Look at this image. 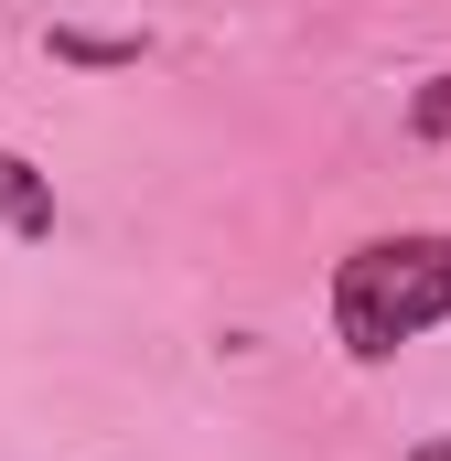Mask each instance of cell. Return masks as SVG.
<instances>
[{
    "label": "cell",
    "mask_w": 451,
    "mask_h": 461,
    "mask_svg": "<svg viewBox=\"0 0 451 461\" xmlns=\"http://www.w3.org/2000/svg\"><path fill=\"white\" fill-rule=\"evenodd\" d=\"M409 129H419V140H451V76H430V86L409 97Z\"/></svg>",
    "instance_id": "obj_4"
},
{
    "label": "cell",
    "mask_w": 451,
    "mask_h": 461,
    "mask_svg": "<svg viewBox=\"0 0 451 461\" xmlns=\"http://www.w3.org/2000/svg\"><path fill=\"white\" fill-rule=\"evenodd\" d=\"M54 54H65V65H97V76L140 65V43H129V32H76V22H54Z\"/></svg>",
    "instance_id": "obj_3"
},
{
    "label": "cell",
    "mask_w": 451,
    "mask_h": 461,
    "mask_svg": "<svg viewBox=\"0 0 451 461\" xmlns=\"http://www.w3.org/2000/svg\"><path fill=\"white\" fill-rule=\"evenodd\" d=\"M0 226L22 236V247H43V236H54V183H43L22 150H0Z\"/></svg>",
    "instance_id": "obj_2"
},
{
    "label": "cell",
    "mask_w": 451,
    "mask_h": 461,
    "mask_svg": "<svg viewBox=\"0 0 451 461\" xmlns=\"http://www.w3.org/2000/svg\"><path fill=\"white\" fill-rule=\"evenodd\" d=\"M451 312V226L430 236H365L334 268V333L354 365H387L398 344H419Z\"/></svg>",
    "instance_id": "obj_1"
},
{
    "label": "cell",
    "mask_w": 451,
    "mask_h": 461,
    "mask_svg": "<svg viewBox=\"0 0 451 461\" xmlns=\"http://www.w3.org/2000/svg\"><path fill=\"white\" fill-rule=\"evenodd\" d=\"M409 461H451V429H441V440H419V451H409Z\"/></svg>",
    "instance_id": "obj_5"
}]
</instances>
